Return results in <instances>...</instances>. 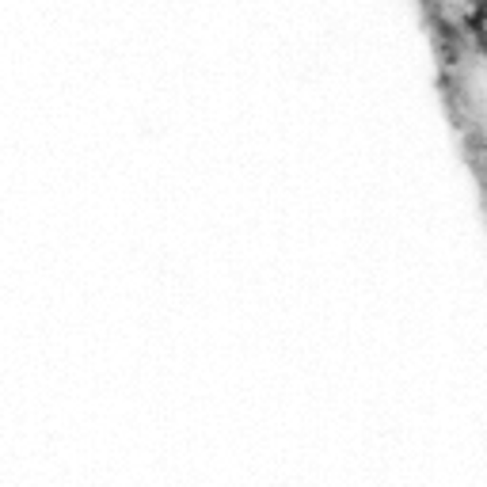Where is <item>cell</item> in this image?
<instances>
[{"instance_id":"obj_1","label":"cell","mask_w":487,"mask_h":487,"mask_svg":"<svg viewBox=\"0 0 487 487\" xmlns=\"http://www.w3.org/2000/svg\"><path fill=\"white\" fill-rule=\"evenodd\" d=\"M465 27H468V35L476 38V46L487 54V0H476V4L468 8L465 15Z\"/></svg>"}]
</instances>
